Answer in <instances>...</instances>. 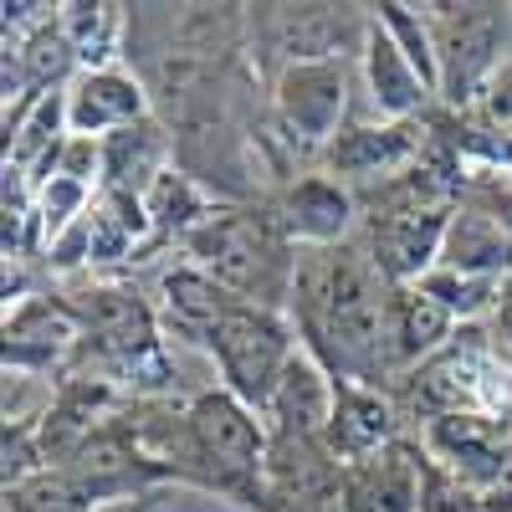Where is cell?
<instances>
[{
  "mask_svg": "<svg viewBox=\"0 0 512 512\" xmlns=\"http://www.w3.org/2000/svg\"><path fill=\"white\" fill-rule=\"evenodd\" d=\"M384 308H390V282L369 262L359 236L349 246L303 251L292 282V328L303 333V349L338 379L379 390L390 379L384 354Z\"/></svg>",
  "mask_w": 512,
  "mask_h": 512,
  "instance_id": "1",
  "label": "cell"
},
{
  "mask_svg": "<svg viewBox=\"0 0 512 512\" xmlns=\"http://www.w3.org/2000/svg\"><path fill=\"white\" fill-rule=\"evenodd\" d=\"M267 451H272L267 420L216 384V390H200L185 415H175V446H169L159 461L200 477L221 497L262 502Z\"/></svg>",
  "mask_w": 512,
  "mask_h": 512,
  "instance_id": "2",
  "label": "cell"
},
{
  "mask_svg": "<svg viewBox=\"0 0 512 512\" xmlns=\"http://www.w3.org/2000/svg\"><path fill=\"white\" fill-rule=\"evenodd\" d=\"M195 267H205L216 282H226L241 303L277 308L292 297L297 282V256H287V231L262 216L241 210H216L195 236H185Z\"/></svg>",
  "mask_w": 512,
  "mask_h": 512,
  "instance_id": "3",
  "label": "cell"
},
{
  "mask_svg": "<svg viewBox=\"0 0 512 512\" xmlns=\"http://www.w3.org/2000/svg\"><path fill=\"white\" fill-rule=\"evenodd\" d=\"M297 349H303V344H297V328L277 308L241 303L221 323L216 344H210V364H216L226 395H236L241 405H251L256 415H262L272 390H277V379L297 359Z\"/></svg>",
  "mask_w": 512,
  "mask_h": 512,
  "instance_id": "4",
  "label": "cell"
},
{
  "mask_svg": "<svg viewBox=\"0 0 512 512\" xmlns=\"http://www.w3.org/2000/svg\"><path fill=\"white\" fill-rule=\"evenodd\" d=\"M436 36L441 98L451 108L482 103L492 72L502 67V47L512 31V6H425Z\"/></svg>",
  "mask_w": 512,
  "mask_h": 512,
  "instance_id": "5",
  "label": "cell"
},
{
  "mask_svg": "<svg viewBox=\"0 0 512 512\" xmlns=\"http://www.w3.org/2000/svg\"><path fill=\"white\" fill-rule=\"evenodd\" d=\"M420 451L436 472L472 497H487L512 472V420L497 415H436L420 420Z\"/></svg>",
  "mask_w": 512,
  "mask_h": 512,
  "instance_id": "6",
  "label": "cell"
},
{
  "mask_svg": "<svg viewBox=\"0 0 512 512\" xmlns=\"http://www.w3.org/2000/svg\"><path fill=\"white\" fill-rule=\"evenodd\" d=\"M272 108L292 144L303 149H328L349 123L354 108V72L349 62H297L282 67L272 82Z\"/></svg>",
  "mask_w": 512,
  "mask_h": 512,
  "instance_id": "7",
  "label": "cell"
},
{
  "mask_svg": "<svg viewBox=\"0 0 512 512\" xmlns=\"http://www.w3.org/2000/svg\"><path fill=\"white\" fill-rule=\"evenodd\" d=\"M344 461L328 451V441L272 436L267 472H262V507L267 512H338Z\"/></svg>",
  "mask_w": 512,
  "mask_h": 512,
  "instance_id": "8",
  "label": "cell"
},
{
  "mask_svg": "<svg viewBox=\"0 0 512 512\" xmlns=\"http://www.w3.org/2000/svg\"><path fill=\"white\" fill-rule=\"evenodd\" d=\"M425 451L410 441H395L364 461L344 466V487H338V512H425Z\"/></svg>",
  "mask_w": 512,
  "mask_h": 512,
  "instance_id": "9",
  "label": "cell"
},
{
  "mask_svg": "<svg viewBox=\"0 0 512 512\" xmlns=\"http://www.w3.org/2000/svg\"><path fill=\"white\" fill-rule=\"evenodd\" d=\"M420 149H425V128L420 123H384V118H369V123H344L328 149H323V164L338 185H384L405 175V169L420 164Z\"/></svg>",
  "mask_w": 512,
  "mask_h": 512,
  "instance_id": "10",
  "label": "cell"
},
{
  "mask_svg": "<svg viewBox=\"0 0 512 512\" xmlns=\"http://www.w3.org/2000/svg\"><path fill=\"white\" fill-rule=\"evenodd\" d=\"M241 308V297L226 287V282H216L205 267H195V262H185V267H169L164 277H159V328L169 333V338H180V344H190V349H205L210 354V344H216V333H221V323L231 318Z\"/></svg>",
  "mask_w": 512,
  "mask_h": 512,
  "instance_id": "11",
  "label": "cell"
},
{
  "mask_svg": "<svg viewBox=\"0 0 512 512\" xmlns=\"http://www.w3.org/2000/svg\"><path fill=\"white\" fill-rule=\"evenodd\" d=\"M272 47L282 52V67L297 62H344V52L364 47L369 16L354 6H267Z\"/></svg>",
  "mask_w": 512,
  "mask_h": 512,
  "instance_id": "12",
  "label": "cell"
},
{
  "mask_svg": "<svg viewBox=\"0 0 512 512\" xmlns=\"http://www.w3.org/2000/svg\"><path fill=\"white\" fill-rule=\"evenodd\" d=\"M67 123L82 139H113L134 123H149V93H144V82L118 62L82 67L67 82Z\"/></svg>",
  "mask_w": 512,
  "mask_h": 512,
  "instance_id": "13",
  "label": "cell"
},
{
  "mask_svg": "<svg viewBox=\"0 0 512 512\" xmlns=\"http://www.w3.org/2000/svg\"><path fill=\"white\" fill-rule=\"evenodd\" d=\"M359 195L349 185H338L333 175H308L287 185L277 205V226L287 231L292 246L303 251H328V246H349L359 231Z\"/></svg>",
  "mask_w": 512,
  "mask_h": 512,
  "instance_id": "14",
  "label": "cell"
},
{
  "mask_svg": "<svg viewBox=\"0 0 512 512\" xmlns=\"http://www.w3.org/2000/svg\"><path fill=\"white\" fill-rule=\"evenodd\" d=\"M359 77H364V93H369V113L384 118V123H415L425 113V103L436 98V88L415 72V62L400 52V41L374 16H369L364 47H359Z\"/></svg>",
  "mask_w": 512,
  "mask_h": 512,
  "instance_id": "15",
  "label": "cell"
},
{
  "mask_svg": "<svg viewBox=\"0 0 512 512\" xmlns=\"http://www.w3.org/2000/svg\"><path fill=\"white\" fill-rule=\"evenodd\" d=\"M451 338H456V318L420 282L390 287V308H384V354H390V379L425 369L441 349H451Z\"/></svg>",
  "mask_w": 512,
  "mask_h": 512,
  "instance_id": "16",
  "label": "cell"
},
{
  "mask_svg": "<svg viewBox=\"0 0 512 512\" xmlns=\"http://www.w3.org/2000/svg\"><path fill=\"white\" fill-rule=\"evenodd\" d=\"M338 405V379L308 354L297 349V359L287 364V374L277 379V390L262 410L267 436H297V441H318L328 436V420Z\"/></svg>",
  "mask_w": 512,
  "mask_h": 512,
  "instance_id": "17",
  "label": "cell"
},
{
  "mask_svg": "<svg viewBox=\"0 0 512 512\" xmlns=\"http://www.w3.org/2000/svg\"><path fill=\"white\" fill-rule=\"evenodd\" d=\"M436 267L507 287L512 282V231L482 205H456L446 221V236H441Z\"/></svg>",
  "mask_w": 512,
  "mask_h": 512,
  "instance_id": "18",
  "label": "cell"
},
{
  "mask_svg": "<svg viewBox=\"0 0 512 512\" xmlns=\"http://www.w3.org/2000/svg\"><path fill=\"white\" fill-rule=\"evenodd\" d=\"M82 338L77 313L52 308L47 297H26L21 308L6 313V374H41L52 369Z\"/></svg>",
  "mask_w": 512,
  "mask_h": 512,
  "instance_id": "19",
  "label": "cell"
},
{
  "mask_svg": "<svg viewBox=\"0 0 512 512\" xmlns=\"http://www.w3.org/2000/svg\"><path fill=\"white\" fill-rule=\"evenodd\" d=\"M328 451L338 461H364L384 446L400 441V410L390 395L379 390H364V384H338V405H333V420H328Z\"/></svg>",
  "mask_w": 512,
  "mask_h": 512,
  "instance_id": "20",
  "label": "cell"
},
{
  "mask_svg": "<svg viewBox=\"0 0 512 512\" xmlns=\"http://www.w3.org/2000/svg\"><path fill=\"white\" fill-rule=\"evenodd\" d=\"M164 134H159V123H134V128H123V134L103 139V190H123V195H149V185L164 175Z\"/></svg>",
  "mask_w": 512,
  "mask_h": 512,
  "instance_id": "21",
  "label": "cell"
},
{
  "mask_svg": "<svg viewBox=\"0 0 512 512\" xmlns=\"http://www.w3.org/2000/svg\"><path fill=\"white\" fill-rule=\"evenodd\" d=\"M144 210H149V226L159 231V236H195L210 216H216V205H210V195L190 180V175H180L175 164L164 169V175L149 185V195H144Z\"/></svg>",
  "mask_w": 512,
  "mask_h": 512,
  "instance_id": "22",
  "label": "cell"
},
{
  "mask_svg": "<svg viewBox=\"0 0 512 512\" xmlns=\"http://www.w3.org/2000/svg\"><path fill=\"white\" fill-rule=\"evenodd\" d=\"M93 492L67 466H41L36 477L6 487V512H93Z\"/></svg>",
  "mask_w": 512,
  "mask_h": 512,
  "instance_id": "23",
  "label": "cell"
},
{
  "mask_svg": "<svg viewBox=\"0 0 512 512\" xmlns=\"http://www.w3.org/2000/svg\"><path fill=\"white\" fill-rule=\"evenodd\" d=\"M420 287L431 292L456 323H477L487 313L497 318V308H502V287L497 282H477V277H461V272H446V267H431L420 277Z\"/></svg>",
  "mask_w": 512,
  "mask_h": 512,
  "instance_id": "24",
  "label": "cell"
},
{
  "mask_svg": "<svg viewBox=\"0 0 512 512\" xmlns=\"http://www.w3.org/2000/svg\"><path fill=\"white\" fill-rule=\"evenodd\" d=\"M57 21L82 67H108L113 36H118V6H57Z\"/></svg>",
  "mask_w": 512,
  "mask_h": 512,
  "instance_id": "25",
  "label": "cell"
},
{
  "mask_svg": "<svg viewBox=\"0 0 512 512\" xmlns=\"http://www.w3.org/2000/svg\"><path fill=\"white\" fill-rule=\"evenodd\" d=\"M482 113H487V123L492 128H502V134L512 139V52L502 57V67L492 72V82H487V93H482Z\"/></svg>",
  "mask_w": 512,
  "mask_h": 512,
  "instance_id": "26",
  "label": "cell"
},
{
  "mask_svg": "<svg viewBox=\"0 0 512 512\" xmlns=\"http://www.w3.org/2000/svg\"><path fill=\"white\" fill-rule=\"evenodd\" d=\"M507 164H512V144H507Z\"/></svg>",
  "mask_w": 512,
  "mask_h": 512,
  "instance_id": "27",
  "label": "cell"
}]
</instances>
